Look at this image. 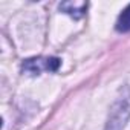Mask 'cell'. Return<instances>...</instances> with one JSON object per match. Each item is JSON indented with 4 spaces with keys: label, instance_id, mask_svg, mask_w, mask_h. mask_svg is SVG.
<instances>
[{
    "label": "cell",
    "instance_id": "1",
    "mask_svg": "<svg viewBox=\"0 0 130 130\" xmlns=\"http://www.w3.org/2000/svg\"><path fill=\"white\" fill-rule=\"evenodd\" d=\"M60 68V60L55 57H38V58H29L23 61L22 69L23 72H28L31 75H38L43 71L55 72Z\"/></svg>",
    "mask_w": 130,
    "mask_h": 130
},
{
    "label": "cell",
    "instance_id": "2",
    "mask_svg": "<svg viewBox=\"0 0 130 130\" xmlns=\"http://www.w3.org/2000/svg\"><path fill=\"white\" fill-rule=\"evenodd\" d=\"M60 9L63 12L69 14L74 19H80V17H83L86 14L87 3L86 2H64V3L60 5Z\"/></svg>",
    "mask_w": 130,
    "mask_h": 130
},
{
    "label": "cell",
    "instance_id": "3",
    "mask_svg": "<svg viewBox=\"0 0 130 130\" xmlns=\"http://www.w3.org/2000/svg\"><path fill=\"white\" fill-rule=\"evenodd\" d=\"M116 29L119 32H127L130 31V5L121 12V15L118 17V22H116Z\"/></svg>",
    "mask_w": 130,
    "mask_h": 130
}]
</instances>
